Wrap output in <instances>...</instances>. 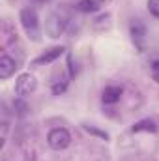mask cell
Listing matches in <instances>:
<instances>
[{
  "mask_svg": "<svg viewBox=\"0 0 159 161\" xmlns=\"http://www.w3.org/2000/svg\"><path fill=\"white\" fill-rule=\"evenodd\" d=\"M21 25H23L25 32L28 34V38H32L34 41L40 40V19H38L36 9L23 8L21 9Z\"/></svg>",
  "mask_w": 159,
  "mask_h": 161,
  "instance_id": "6da1fadb",
  "label": "cell"
},
{
  "mask_svg": "<svg viewBox=\"0 0 159 161\" xmlns=\"http://www.w3.org/2000/svg\"><path fill=\"white\" fill-rule=\"evenodd\" d=\"M47 142H49V146H51L52 150H64V148L69 146L71 135H69V131H68L66 127H54V129L49 131Z\"/></svg>",
  "mask_w": 159,
  "mask_h": 161,
  "instance_id": "7a4b0ae2",
  "label": "cell"
},
{
  "mask_svg": "<svg viewBox=\"0 0 159 161\" xmlns=\"http://www.w3.org/2000/svg\"><path fill=\"white\" fill-rule=\"evenodd\" d=\"M36 86H38V80L32 73H21L15 80V94L21 96V97L28 96V94H32L36 90Z\"/></svg>",
  "mask_w": 159,
  "mask_h": 161,
  "instance_id": "3957f363",
  "label": "cell"
},
{
  "mask_svg": "<svg viewBox=\"0 0 159 161\" xmlns=\"http://www.w3.org/2000/svg\"><path fill=\"white\" fill-rule=\"evenodd\" d=\"M66 26H68V19L60 13H52L45 25V30L51 38H60V34L66 30Z\"/></svg>",
  "mask_w": 159,
  "mask_h": 161,
  "instance_id": "277c9868",
  "label": "cell"
},
{
  "mask_svg": "<svg viewBox=\"0 0 159 161\" xmlns=\"http://www.w3.org/2000/svg\"><path fill=\"white\" fill-rule=\"evenodd\" d=\"M64 47H51V49H47L41 56H38L36 60H34V66H43V64H51V62H54L56 58H60L62 54H64Z\"/></svg>",
  "mask_w": 159,
  "mask_h": 161,
  "instance_id": "5b68a950",
  "label": "cell"
},
{
  "mask_svg": "<svg viewBox=\"0 0 159 161\" xmlns=\"http://www.w3.org/2000/svg\"><path fill=\"white\" fill-rule=\"evenodd\" d=\"M17 68H19V66H17V62H15L11 56H8V54H2V56H0V79L11 77Z\"/></svg>",
  "mask_w": 159,
  "mask_h": 161,
  "instance_id": "8992f818",
  "label": "cell"
},
{
  "mask_svg": "<svg viewBox=\"0 0 159 161\" xmlns=\"http://www.w3.org/2000/svg\"><path fill=\"white\" fill-rule=\"evenodd\" d=\"M107 2L111 0H80L77 4V9L82 13H94V11H99Z\"/></svg>",
  "mask_w": 159,
  "mask_h": 161,
  "instance_id": "52a82bcc",
  "label": "cell"
},
{
  "mask_svg": "<svg viewBox=\"0 0 159 161\" xmlns=\"http://www.w3.org/2000/svg\"><path fill=\"white\" fill-rule=\"evenodd\" d=\"M131 36H133V41L142 49V41L146 38V26L139 19H133V23H131Z\"/></svg>",
  "mask_w": 159,
  "mask_h": 161,
  "instance_id": "ba28073f",
  "label": "cell"
},
{
  "mask_svg": "<svg viewBox=\"0 0 159 161\" xmlns=\"http://www.w3.org/2000/svg\"><path fill=\"white\" fill-rule=\"evenodd\" d=\"M120 97H122V88L120 86H107L103 90V101L109 103V105L120 101Z\"/></svg>",
  "mask_w": 159,
  "mask_h": 161,
  "instance_id": "9c48e42d",
  "label": "cell"
},
{
  "mask_svg": "<svg viewBox=\"0 0 159 161\" xmlns=\"http://www.w3.org/2000/svg\"><path fill=\"white\" fill-rule=\"evenodd\" d=\"M131 131H133V133H140V131H150V133H154V131H157V124H156V120L144 118V120H139L137 124H133Z\"/></svg>",
  "mask_w": 159,
  "mask_h": 161,
  "instance_id": "30bf717a",
  "label": "cell"
},
{
  "mask_svg": "<svg viewBox=\"0 0 159 161\" xmlns=\"http://www.w3.org/2000/svg\"><path fill=\"white\" fill-rule=\"evenodd\" d=\"M148 11L159 19V0H148Z\"/></svg>",
  "mask_w": 159,
  "mask_h": 161,
  "instance_id": "8fae6325",
  "label": "cell"
},
{
  "mask_svg": "<svg viewBox=\"0 0 159 161\" xmlns=\"http://www.w3.org/2000/svg\"><path fill=\"white\" fill-rule=\"evenodd\" d=\"M152 77H154L156 82H159V60L152 62Z\"/></svg>",
  "mask_w": 159,
  "mask_h": 161,
  "instance_id": "7c38bea8",
  "label": "cell"
},
{
  "mask_svg": "<svg viewBox=\"0 0 159 161\" xmlns=\"http://www.w3.org/2000/svg\"><path fill=\"white\" fill-rule=\"evenodd\" d=\"M86 131H90V133H94V135H99V137H103V139H107V137H109L107 133H103V131H97V129H94V127H90V125H86Z\"/></svg>",
  "mask_w": 159,
  "mask_h": 161,
  "instance_id": "4fadbf2b",
  "label": "cell"
},
{
  "mask_svg": "<svg viewBox=\"0 0 159 161\" xmlns=\"http://www.w3.org/2000/svg\"><path fill=\"white\" fill-rule=\"evenodd\" d=\"M36 2H49V0H36Z\"/></svg>",
  "mask_w": 159,
  "mask_h": 161,
  "instance_id": "5bb4252c",
  "label": "cell"
}]
</instances>
